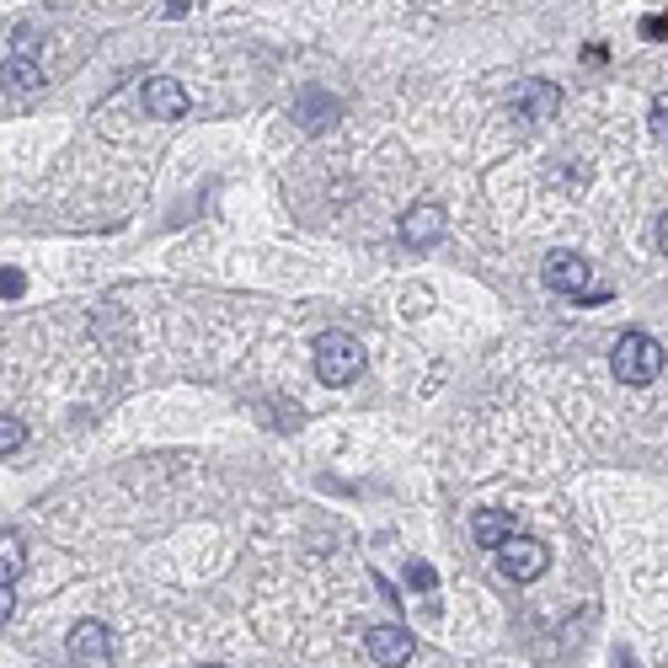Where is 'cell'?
Instances as JSON below:
<instances>
[{
	"label": "cell",
	"mask_w": 668,
	"mask_h": 668,
	"mask_svg": "<svg viewBox=\"0 0 668 668\" xmlns=\"http://www.w3.org/2000/svg\"><path fill=\"white\" fill-rule=\"evenodd\" d=\"M166 17H187V0H166Z\"/></svg>",
	"instance_id": "21"
},
{
	"label": "cell",
	"mask_w": 668,
	"mask_h": 668,
	"mask_svg": "<svg viewBox=\"0 0 668 668\" xmlns=\"http://www.w3.org/2000/svg\"><path fill=\"white\" fill-rule=\"evenodd\" d=\"M609 369L620 386H652L664 374V342L647 332H620L609 348Z\"/></svg>",
	"instance_id": "1"
},
{
	"label": "cell",
	"mask_w": 668,
	"mask_h": 668,
	"mask_svg": "<svg viewBox=\"0 0 668 668\" xmlns=\"http://www.w3.org/2000/svg\"><path fill=\"white\" fill-rule=\"evenodd\" d=\"M407 588H418V594H433V588H439V573H433L428 562H407Z\"/></svg>",
	"instance_id": "15"
},
{
	"label": "cell",
	"mask_w": 668,
	"mask_h": 668,
	"mask_svg": "<svg viewBox=\"0 0 668 668\" xmlns=\"http://www.w3.org/2000/svg\"><path fill=\"white\" fill-rule=\"evenodd\" d=\"M364 342L348 332H327L316 337V374H321V386H353L359 374H364Z\"/></svg>",
	"instance_id": "2"
},
{
	"label": "cell",
	"mask_w": 668,
	"mask_h": 668,
	"mask_svg": "<svg viewBox=\"0 0 668 668\" xmlns=\"http://www.w3.org/2000/svg\"><path fill=\"white\" fill-rule=\"evenodd\" d=\"M641 38L664 43V38H668V17H647V22H641Z\"/></svg>",
	"instance_id": "18"
},
{
	"label": "cell",
	"mask_w": 668,
	"mask_h": 668,
	"mask_svg": "<svg viewBox=\"0 0 668 668\" xmlns=\"http://www.w3.org/2000/svg\"><path fill=\"white\" fill-rule=\"evenodd\" d=\"M0 86H6V92H38V86H43V70H38V60H32V54H11V60L0 64Z\"/></svg>",
	"instance_id": "12"
},
{
	"label": "cell",
	"mask_w": 668,
	"mask_h": 668,
	"mask_svg": "<svg viewBox=\"0 0 668 668\" xmlns=\"http://www.w3.org/2000/svg\"><path fill=\"white\" fill-rule=\"evenodd\" d=\"M22 444H28V423L11 418V412H0V455H17Z\"/></svg>",
	"instance_id": "14"
},
{
	"label": "cell",
	"mask_w": 668,
	"mask_h": 668,
	"mask_svg": "<svg viewBox=\"0 0 668 668\" xmlns=\"http://www.w3.org/2000/svg\"><path fill=\"white\" fill-rule=\"evenodd\" d=\"M364 647L380 668H401V664H412V647H418V641H412V631H401V626H369Z\"/></svg>",
	"instance_id": "5"
},
{
	"label": "cell",
	"mask_w": 668,
	"mask_h": 668,
	"mask_svg": "<svg viewBox=\"0 0 668 668\" xmlns=\"http://www.w3.org/2000/svg\"><path fill=\"white\" fill-rule=\"evenodd\" d=\"M658 251H664V257H668V214H664V219H658Z\"/></svg>",
	"instance_id": "20"
},
{
	"label": "cell",
	"mask_w": 668,
	"mask_h": 668,
	"mask_svg": "<svg viewBox=\"0 0 668 668\" xmlns=\"http://www.w3.org/2000/svg\"><path fill=\"white\" fill-rule=\"evenodd\" d=\"M652 134H658V140H668V96H658V102H652Z\"/></svg>",
	"instance_id": "16"
},
{
	"label": "cell",
	"mask_w": 668,
	"mask_h": 668,
	"mask_svg": "<svg viewBox=\"0 0 668 668\" xmlns=\"http://www.w3.org/2000/svg\"><path fill=\"white\" fill-rule=\"evenodd\" d=\"M11 609H17V583H0V626L11 620Z\"/></svg>",
	"instance_id": "17"
},
{
	"label": "cell",
	"mask_w": 668,
	"mask_h": 668,
	"mask_svg": "<svg viewBox=\"0 0 668 668\" xmlns=\"http://www.w3.org/2000/svg\"><path fill=\"white\" fill-rule=\"evenodd\" d=\"M541 278H546V289L577 295V300H588V289H594V268H588V257H577V251H551Z\"/></svg>",
	"instance_id": "3"
},
{
	"label": "cell",
	"mask_w": 668,
	"mask_h": 668,
	"mask_svg": "<svg viewBox=\"0 0 668 668\" xmlns=\"http://www.w3.org/2000/svg\"><path fill=\"white\" fill-rule=\"evenodd\" d=\"M556 107H562V92H556L551 81H524V86L514 92L518 123H551L556 119Z\"/></svg>",
	"instance_id": "7"
},
{
	"label": "cell",
	"mask_w": 668,
	"mask_h": 668,
	"mask_svg": "<svg viewBox=\"0 0 668 668\" xmlns=\"http://www.w3.org/2000/svg\"><path fill=\"white\" fill-rule=\"evenodd\" d=\"M551 551L541 546V541H524V535H514L508 546L497 551V567H503V577H514V583H535V577L546 573Z\"/></svg>",
	"instance_id": "4"
},
{
	"label": "cell",
	"mask_w": 668,
	"mask_h": 668,
	"mask_svg": "<svg viewBox=\"0 0 668 668\" xmlns=\"http://www.w3.org/2000/svg\"><path fill=\"white\" fill-rule=\"evenodd\" d=\"M145 113H155V119H183L187 92L172 75H151V81H145Z\"/></svg>",
	"instance_id": "10"
},
{
	"label": "cell",
	"mask_w": 668,
	"mask_h": 668,
	"mask_svg": "<svg viewBox=\"0 0 668 668\" xmlns=\"http://www.w3.org/2000/svg\"><path fill=\"white\" fill-rule=\"evenodd\" d=\"M0 295H6V300L22 295V274H17V268H0Z\"/></svg>",
	"instance_id": "19"
},
{
	"label": "cell",
	"mask_w": 668,
	"mask_h": 668,
	"mask_svg": "<svg viewBox=\"0 0 668 668\" xmlns=\"http://www.w3.org/2000/svg\"><path fill=\"white\" fill-rule=\"evenodd\" d=\"M113 652V631L102 626V620H81V626H70V658H81V664H102Z\"/></svg>",
	"instance_id": "9"
},
{
	"label": "cell",
	"mask_w": 668,
	"mask_h": 668,
	"mask_svg": "<svg viewBox=\"0 0 668 668\" xmlns=\"http://www.w3.org/2000/svg\"><path fill=\"white\" fill-rule=\"evenodd\" d=\"M28 567V546H22V535L17 530H0V583H17Z\"/></svg>",
	"instance_id": "13"
},
{
	"label": "cell",
	"mask_w": 668,
	"mask_h": 668,
	"mask_svg": "<svg viewBox=\"0 0 668 668\" xmlns=\"http://www.w3.org/2000/svg\"><path fill=\"white\" fill-rule=\"evenodd\" d=\"M209 668H219V664H209Z\"/></svg>",
	"instance_id": "22"
},
{
	"label": "cell",
	"mask_w": 668,
	"mask_h": 668,
	"mask_svg": "<svg viewBox=\"0 0 668 668\" xmlns=\"http://www.w3.org/2000/svg\"><path fill=\"white\" fill-rule=\"evenodd\" d=\"M471 535H476V546L503 551L514 541V514H503V508H476V514H471Z\"/></svg>",
	"instance_id": "11"
},
{
	"label": "cell",
	"mask_w": 668,
	"mask_h": 668,
	"mask_svg": "<svg viewBox=\"0 0 668 668\" xmlns=\"http://www.w3.org/2000/svg\"><path fill=\"white\" fill-rule=\"evenodd\" d=\"M337 119H342V102L327 92H300L295 96V123H300L305 134H327V129H337Z\"/></svg>",
	"instance_id": "6"
},
{
	"label": "cell",
	"mask_w": 668,
	"mask_h": 668,
	"mask_svg": "<svg viewBox=\"0 0 668 668\" xmlns=\"http://www.w3.org/2000/svg\"><path fill=\"white\" fill-rule=\"evenodd\" d=\"M444 236V209L439 204H412L401 214V241L407 246H433Z\"/></svg>",
	"instance_id": "8"
}]
</instances>
